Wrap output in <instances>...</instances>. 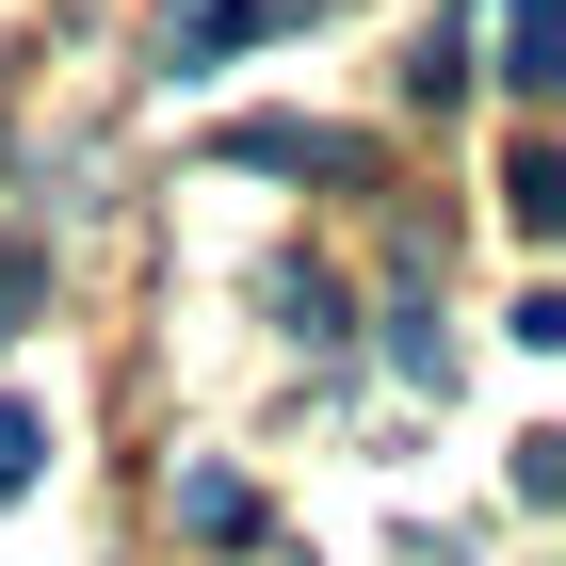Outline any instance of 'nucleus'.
Instances as JSON below:
<instances>
[{
  "mask_svg": "<svg viewBox=\"0 0 566 566\" xmlns=\"http://www.w3.org/2000/svg\"><path fill=\"white\" fill-rule=\"evenodd\" d=\"M33 470H49V405H0V502H17Z\"/></svg>",
  "mask_w": 566,
  "mask_h": 566,
  "instance_id": "6e6552de",
  "label": "nucleus"
},
{
  "mask_svg": "<svg viewBox=\"0 0 566 566\" xmlns=\"http://www.w3.org/2000/svg\"><path fill=\"white\" fill-rule=\"evenodd\" d=\"M260 33H307V0H178L163 65H227V49H260Z\"/></svg>",
  "mask_w": 566,
  "mask_h": 566,
  "instance_id": "f257e3e1",
  "label": "nucleus"
},
{
  "mask_svg": "<svg viewBox=\"0 0 566 566\" xmlns=\"http://www.w3.org/2000/svg\"><path fill=\"white\" fill-rule=\"evenodd\" d=\"M485 82H502V97H551V82H566V0H502V49H485Z\"/></svg>",
  "mask_w": 566,
  "mask_h": 566,
  "instance_id": "f03ea898",
  "label": "nucleus"
},
{
  "mask_svg": "<svg viewBox=\"0 0 566 566\" xmlns=\"http://www.w3.org/2000/svg\"><path fill=\"white\" fill-rule=\"evenodd\" d=\"M502 211H518V227H566V163H551V146H518V163H502Z\"/></svg>",
  "mask_w": 566,
  "mask_h": 566,
  "instance_id": "0eeeda50",
  "label": "nucleus"
},
{
  "mask_svg": "<svg viewBox=\"0 0 566 566\" xmlns=\"http://www.w3.org/2000/svg\"><path fill=\"white\" fill-rule=\"evenodd\" d=\"M33 292H49V227H0V340L33 324Z\"/></svg>",
  "mask_w": 566,
  "mask_h": 566,
  "instance_id": "423d86ee",
  "label": "nucleus"
},
{
  "mask_svg": "<svg viewBox=\"0 0 566 566\" xmlns=\"http://www.w3.org/2000/svg\"><path fill=\"white\" fill-rule=\"evenodd\" d=\"M275 324H292L307 356H340V340H356V307H340V275H324V260H292V275H275Z\"/></svg>",
  "mask_w": 566,
  "mask_h": 566,
  "instance_id": "20e7f679",
  "label": "nucleus"
},
{
  "mask_svg": "<svg viewBox=\"0 0 566 566\" xmlns=\"http://www.w3.org/2000/svg\"><path fill=\"white\" fill-rule=\"evenodd\" d=\"M178 518L211 534V551H243V534H260V502H243V485H227V470H178Z\"/></svg>",
  "mask_w": 566,
  "mask_h": 566,
  "instance_id": "39448f33",
  "label": "nucleus"
},
{
  "mask_svg": "<svg viewBox=\"0 0 566 566\" xmlns=\"http://www.w3.org/2000/svg\"><path fill=\"white\" fill-rule=\"evenodd\" d=\"M227 163H260V178H356L340 130H292V114H260V130H227Z\"/></svg>",
  "mask_w": 566,
  "mask_h": 566,
  "instance_id": "7ed1b4c3",
  "label": "nucleus"
}]
</instances>
